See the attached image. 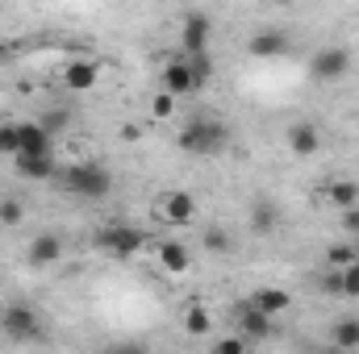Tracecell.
Here are the masks:
<instances>
[{
  "label": "cell",
  "instance_id": "obj_32",
  "mask_svg": "<svg viewBox=\"0 0 359 354\" xmlns=\"http://www.w3.org/2000/svg\"><path fill=\"white\" fill-rule=\"evenodd\" d=\"M343 229L359 238V208H347V213H343Z\"/></svg>",
  "mask_w": 359,
  "mask_h": 354
},
{
  "label": "cell",
  "instance_id": "obj_26",
  "mask_svg": "<svg viewBox=\"0 0 359 354\" xmlns=\"http://www.w3.org/2000/svg\"><path fill=\"white\" fill-rule=\"evenodd\" d=\"M25 221V208H21V200H13V196H0V225H21Z\"/></svg>",
  "mask_w": 359,
  "mask_h": 354
},
{
  "label": "cell",
  "instance_id": "obj_5",
  "mask_svg": "<svg viewBox=\"0 0 359 354\" xmlns=\"http://www.w3.org/2000/svg\"><path fill=\"white\" fill-rule=\"evenodd\" d=\"M0 330H4V338H13V342H42V338H46V325H42V317H38L29 304L4 309Z\"/></svg>",
  "mask_w": 359,
  "mask_h": 354
},
{
  "label": "cell",
  "instance_id": "obj_30",
  "mask_svg": "<svg viewBox=\"0 0 359 354\" xmlns=\"http://www.w3.org/2000/svg\"><path fill=\"white\" fill-rule=\"evenodd\" d=\"M205 246H209V250H217V255H222V250H230L226 229H209V234H205Z\"/></svg>",
  "mask_w": 359,
  "mask_h": 354
},
{
  "label": "cell",
  "instance_id": "obj_7",
  "mask_svg": "<svg viewBox=\"0 0 359 354\" xmlns=\"http://www.w3.org/2000/svg\"><path fill=\"white\" fill-rule=\"evenodd\" d=\"M159 217H163L168 225L184 229V225L196 221V200H192L188 192H168V196H159Z\"/></svg>",
  "mask_w": 359,
  "mask_h": 354
},
{
  "label": "cell",
  "instance_id": "obj_4",
  "mask_svg": "<svg viewBox=\"0 0 359 354\" xmlns=\"http://www.w3.org/2000/svg\"><path fill=\"white\" fill-rule=\"evenodd\" d=\"M209 42H213V21L209 13H184L180 21V55L184 59H196V55H209Z\"/></svg>",
  "mask_w": 359,
  "mask_h": 354
},
{
  "label": "cell",
  "instance_id": "obj_23",
  "mask_svg": "<svg viewBox=\"0 0 359 354\" xmlns=\"http://www.w3.org/2000/svg\"><path fill=\"white\" fill-rule=\"evenodd\" d=\"M326 196H330V204H334V208H343V213H347V208H359V183H351V179L330 183V192H326Z\"/></svg>",
  "mask_w": 359,
  "mask_h": 354
},
{
  "label": "cell",
  "instance_id": "obj_10",
  "mask_svg": "<svg viewBox=\"0 0 359 354\" xmlns=\"http://www.w3.org/2000/svg\"><path fill=\"white\" fill-rule=\"evenodd\" d=\"M247 50L255 59H284L288 55V34L284 29H259V34H251Z\"/></svg>",
  "mask_w": 359,
  "mask_h": 354
},
{
  "label": "cell",
  "instance_id": "obj_25",
  "mask_svg": "<svg viewBox=\"0 0 359 354\" xmlns=\"http://www.w3.org/2000/svg\"><path fill=\"white\" fill-rule=\"evenodd\" d=\"M0 155H21V125L13 121V125H0Z\"/></svg>",
  "mask_w": 359,
  "mask_h": 354
},
{
  "label": "cell",
  "instance_id": "obj_9",
  "mask_svg": "<svg viewBox=\"0 0 359 354\" xmlns=\"http://www.w3.org/2000/svg\"><path fill=\"white\" fill-rule=\"evenodd\" d=\"M284 142H288V150H292L297 159H313V155L322 150V134H318L313 121H297V125L284 134Z\"/></svg>",
  "mask_w": 359,
  "mask_h": 354
},
{
  "label": "cell",
  "instance_id": "obj_24",
  "mask_svg": "<svg viewBox=\"0 0 359 354\" xmlns=\"http://www.w3.org/2000/svg\"><path fill=\"white\" fill-rule=\"evenodd\" d=\"M184 59V55H180ZM188 67H192V80H196V88H205L209 80H213V50L209 55H196V59H184Z\"/></svg>",
  "mask_w": 359,
  "mask_h": 354
},
{
  "label": "cell",
  "instance_id": "obj_15",
  "mask_svg": "<svg viewBox=\"0 0 359 354\" xmlns=\"http://www.w3.org/2000/svg\"><path fill=\"white\" fill-rule=\"evenodd\" d=\"M247 304H251V309H259L264 317H271V321H276V317L292 304V296H288L284 288H259V292H251V296H247Z\"/></svg>",
  "mask_w": 359,
  "mask_h": 354
},
{
  "label": "cell",
  "instance_id": "obj_22",
  "mask_svg": "<svg viewBox=\"0 0 359 354\" xmlns=\"http://www.w3.org/2000/svg\"><path fill=\"white\" fill-rule=\"evenodd\" d=\"M184 334H188V338H205V334H213V317H209V309L192 304V309L184 313Z\"/></svg>",
  "mask_w": 359,
  "mask_h": 354
},
{
  "label": "cell",
  "instance_id": "obj_8",
  "mask_svg": "<svg viewBox=\"0 0 359 354\" xmlns=\"http://www.w3.org/2000/svg\"><path fill=\"white\" fill-rule=\"evenodd\" d=\"M59 259H63V238H59L55 229L34 234V242H29V250H25V263L29 267H55Z\"/></svg>",
  "mask_w": 359,
  "mask_h": 354
},
{
  "label": "cell",
  "instance_id": "obj_1",
  "mask_svg": "<svg viewBox=\"0 0 359 354\" xmlns=\"http://www.w3.org/2000/svg\"><path fill=\"white\" fill-rule=\"evenodd\" d=\"M226 142H230V129H226L217 117H192V121L180 129V150L201 155V159L222 155V150H226Z\"/></svg>",
  "mask_w": 359,
  "mask_h": 354
},
{
  "label": "cell",
  "instance_id": "obj_27",
  "mask_svg": "<svg viewBox=\"0 0 359 354\" xmlns=\"http://www.w3.org/2000/svg\"><path fill=\"white\" fill-rule=\"evenodd\" d=\"M151 117H155V121H172V117H176V96L159 92V96L151 100Z\"/></svg>",
  "mask_w": 359,
  "mask_h": 354
},
{
  "label": "cell",
  "instance_id": "obj_2",
  "mask_svg": "<svg viewBox=\"0 0 359 354\" xmlns=\"http://www.w3.org/2000/svg\"><path fill=\"white\" fill-rule=\"evenodd\" d=\"M63 187L76 192L80 200H104L113 192V176L100 163H76V167L63 171Z\"/></svg>",
  "mask_w": 359,
  "mask_h": 354
},
{
  "label": "cell",
  "instance_id": "obj_11",
  "mask_svg": "<svg viewBox=\"0 0 359 354\" xmlns=\"http://www.w3.org/2000/svg\"><path fill=\"white\" fill-rule=\"evenodd\" d=\"M163 92H168V96H176V100H180V96H188V92H201V88H196V80H192V67H188L180 55L163 67Z\"/></svg>",
  "mask_w": 359,
  "mask_h": 354
},
{
  "label": "cell",
  "instance_id": "obj_12",
  "mask_svg": "<svg viewBox=\"0 0 359 354\" xmlns=\"http://www.w3.org/2000/svg\"><path fill=\"white\" fill-rule=\"evenodd\" d=\"M271 317H264L259 309H251V304H243L238 309V338H247V342H264V338H271Z\"/></svg>",
  "mask_w": 359,
  "mask_h": 354
},
{
  "label": "cell",
  "instance_id": "obj_14",
  "mask_svg": "<svg viewBox=\"0 0 359 354\" xmlns=\"http://www.w3.org/2000/svg\"><path fill=\"white\" fill-rule=\"evenodd\" d=\"M96 80H100V67H96L92 59H76V63L63 67V84H67V92H92Z\"/></svg>",
  "mask_w": 359,
  "mask_h": 354
},
{
  "label": "cell",
  "instance_id": "obj_31",
  "mask_svg": "<svg viewBox=\"0 0 359 354\" xmlns=\"http://www.w3.org/2000/svg\"><path fill=\"white\" fill-rule=\"evenodd\" d=\"M109 354H151V351H147L142 342H117V346H113Z\"/></svg>",
  "mask_w": 359,
  "mask_h": 354
},
{
  "label": "cell",
  "instance_id": "obj_29",
  "mask_svg": "<svg viewBox=\"0 0 359 354\" xmlns=\"http://www.w3.org/2000/svg\"><path fill=\"white\" fill-rule=\"evenodd\" d=\"M209 354H247V338H238V334H230V338H217Z\"/></svg>",
  "mask_w": 359,
  "mask_h": 354
},
{
  "label": "cell",
  "instance_id": "obj_20",
  "mask_svg": "<svg viewBox=\"0 0 359 354\" xmlns=\"http://www.w3.org/2000/svg\"><path fill=\"white\" fill-rule=\"evenodd\" d=\"M359 267V246L355 242H334L326 250V271H351Z\"/></svg>",
  "mask_w": 359,
  "mask_h": 354
},
{
  "label": "cell",
  "instance_id": "obj_34",
  "mask_svg": "<svg viewBox=\"0 0 359 354\" xmlns=\"http://www.w3.org/2000/svg\"><path fill=\"white\" fill-rule=\"evenodd\" d=\"M355 246H359V242H355Z\"/></svg>",
  "mask_w": 359,
  "mask_h": 354
},
{
  "label": "cell",
  "instance_id": "obj_18",
  "mask_svg": "<svg viewBox=\"0 0 359 354\" xmlns=\"http://www.w3.org/2000/svg\"><path fill=\"white\" fill-rule=\"evenodd\" d=\"M276 225H280V208H276L271 200H255V204H251V229H255L259 238H268Z\"/></svg>",
  "mask_w": 359,
  "mask_h": 354
},
{
  "label": "cell",
  "instance_id": "obj_6",
  "mask_svg": "<svg viewBox=\"0 0 359 354\" xmlns=\"http://www.w3.org/2000/svg\"><path fill=\"white\" fill-rule=\"evenodd\" d=\"M309 67H313V80L334 84V80H343V76L351 71V50H347V46H322Z\"/></svg>",
  "mask_w": 359,
  "mask_h": 354
},
{
  "label": "cell",
  "instance_id": "obj_13",
  "mask_svg": "<svg viewBox=\"0 0 359 354\" xmlns=\"http://www.w3.org/2000/svg\"><path fill=\"white\" fill-rule=\"evenodd\" d=\"M17 125H21V155H17V159H34V155H55V150H50V142H55V138H50V134H46L42 125H38V121H17Z\"/></svg>",
  "mask_w": 359,
  "mask_h": 354
},
{
  "label": "cell",
  "instance_id": "obj_33",
  "mask_svg": "<svg viewBox=\"0 0 359 354\" xmlns=\"http://www.w3.org/2000/svg\"><path fill=\"white\" fill-rule=\"evenodd\" d=\"M8 50H13V46H8V42H0V55H8Z\"/></svg>",
  "mask_w": 359,
  "mask_h": 354
},
{
  "label": "cell",
  "instance_id": "obj_17",
  "mask_svg": "<svg viewBox=\"0 0 359 354\" xmlns=\"http://www.w3.org/2000/svg\"><path fill=\"white\" fill-rule=\"evenodd\" d=\"M159 267H163L168 275H184V271L192 267V250H188L184 242H176V238H168V242L159 246Z\"/></svg>",
  "mask_w": 359,
  "mask_h": 354
},
{
  "label": "cell",
  "instance_id": "obj_16",
  "mask_svg": "<svg viewBox=\"0 0 359 354\" xmlns=\"http://www.w3.org/2000/svg\"><path fill=\"white\" fill-rule=\"evenodd\" d=\"M322 288H326L330 296L359 300V267H351V271H326V275H322Z\"/></svg>",
  "mask_w": 359,
  "mask_h": 354
},
{
  "label": "cell",
  "instance_id": "obj_19",
  "mask_svg": "<svg viewBox=\"0 0 359 354\" xmlns=\"http://www.w3.org/2000/svg\"><path fill=\"white\" fill-rule=\"evenodd\" d=\"M330 342L339 351H359V317H339L330 325Z\"/></svg>",
  "mask_w": 359,
  "mask_h": 354
},
{
  "label": "cell",
  "instance_id": "obj_28",
  "mask_svg": "<svg viewBox=\"0 0 359 354\" xmlns=\"http://www.w3.org/2000/svg\"><path fill=\"white\" fill-rule=\"evenodd\" d=\"M67 121H72V113H63V108H55V113H46V117H42L38 125H42V129L50 134V138H59V134L67 129Z\"/></svg>",
  "mask_w": 359,
  "mask_h": 354
},
{
  "label": "cell",
  "instance_id": "obj_21",
  "mask_svg": "<svg viewBox=\"0 0 359 354\" xmlns=\"http://www.w3.org/2000/svg\"><path fill=\"white\" fill-rule=\"evenodd\" d=\"M13 163H17V176H25V179L55 176V155H34V159H13Z\"/></svg>",
  "mask_w": 359,
  "mask_h": 354
},
{
  "label": "cell",
  "instance_id": "obj_3",
  "mask_svg": "<svg viewBox=\"0 0 359 354\" xmlns=\"http://www.w3.org/2000/svg\"><path fill=\"white\" fill-rule=\"evenodd\" d=\"M147 246V234L138 225H104L96 229V250L109 259H134Z\"/></svg>",
  "mask_w": 359,
  "mask_h": 354
}]
</instances>
